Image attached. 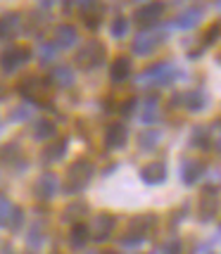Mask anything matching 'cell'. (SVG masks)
Masks as SVG:
<instances>
[{
	"instance_id": "obj_1",
	"label": "cell",
	"mask_w": 221,
	"mask_h": 254,
	"mask_svg": "<svg viewBox=\"0 0 221 254\" xmlns=\"http://www.w3.org/2000/svg\"><path fill=\"white\" fill-rule=\"evenodd\" d=\"M178 76H181V69L178 66H174L171 62H157V64L143 69V74L138 76V83L147 86V88L150 86L162 88V86H171Z\"/></svg>"
},
{
	"instance_id": "obj_2",
	"label": "cell",
	"mask_w": 221,
	"mask_h": 254,
	"mask_svg": "<svg viewBox=\"0 0 221 254\" xmlns=\"http://www.w3.org/2000/svg\"><path fill=\"white\" fill-rule=\"evenodd\" d=\"M93 171H95V169H93V164H90L88 159H78V162H74V164L69 166V171H67L65 192H81V190L90 183Z\"/></svg>"
},
{
	"instance_id": "obj_3",
	"label": "cell",
	"mask_w": 221,
	"mask_h": 254,
	"mask_svg": "<svg viewBox=\"0 0 221 254\" xmlns=\"http://www.w3.org/2000/svg\"><path fill=\"white\" fill-rule=\"evenodd\" d=\"M48 86H50V81H48V78L26 76L24 81H19L17 90H19V93H22L26 100H31V102H38V105H48V98H50V93H48Z\"/></svg>"
},
{
	"instance_id": "obj_4",
	"label": "cell",
	"mask_w": 221,
	"mask_h": 254,
	"mask_svg": "<svg viewBox=\"0 0 221 254\" xmlns=\"http://www.w3.org/2000/svg\"><path fill=\"white\" fill-rule=\"evenodd\" d=\"M105 57H107V50H105V45L100 43V41H88L86 45H81V50L76 53V64L81 69H95L105 62Z\"/></svg>"
},
{
	"instance_id": "obj_5",
	"label": "cell",
	"mask_w": 221,
	"mask_h": 254,
	"mask_svg": "<svg viewBox=\"0 0 221 254\" xmlns=\"http://www.w3.org/2000/svg\"><path fill=\"white\" fill-rule=\"evenodd\" d=\"M164 12H166L164 0H150V2H145L143 7H138V12L133 14V19H136L138 26L150 29V26H155V24L164 17Z\"/></svg>"
},
{
	"instance_id": "obj_6",
	"label": "cell",
	"mask_w": 221,
	"mask_h": 254,
	"mask_svg": "<svg viewBox=\"0 0 221 254\" xmlns=\"http://www.w3.org/2000/svg\"><path fill=\"white\" fill-rule=\"evenodd\" d=\"M31 60V50L29 48H24V45H12V48H7V50H2L0 53V69L2 71H14L17 66L26 64Z\"/></svg>"
},
{
	"instance_id": "obj_7",
	"label": "cell",
	"mask_w": 221,
	"mask_h": 254,
	"mask_svg": "<svg viewBox=\"0 0 221 254\" xmlns=\"http://www.w3.org/2000/svg\"><path fill=\"white\" fill-rule=\"evenodd\" d=\"M150 223H152V219H150V216H147V219H145V216L133 219L131 228H129V233H126L122 240H119V245H122V247H133V245H141L145 238L150 235V228H147Z\"/></svg>"
},
{
	"instance_id": "obj_8",
	"label": "cell",
	"mask_w": 221,
	"mask_h": 254,
	"mask_svg": "<svg viewBox=\"0 0 221 254\" xmlns=\"http://www.w3.org/2000/svg\"><path fill=\"white\" fill-rule=\"evenodd\" d=\"M112 228H114V216H112V214H98V216L93 219V223L88 226L90 240L105 243V240L112 235Z\"/></svg>"
},
{
	"instance_id": "obj_9",
	"label": "cell",
	"mask_w": 221,
	"mask_h": 254,
	"mask_svg": "<svg viewBox=\"0 0 221 254\" xmlns=\"http://www.w3.org/2000/svg\"><path fill=\"white\" fill-rule=\"evenodd\" d=\"M57 190H60V181H57V176L50 174V171L41 174L38 181H36V186H33V192H36L38 199H53L57 195Z\"/></svg>"
},
{
	"instance_id": "obj_10",
	"label": "cell",
	"mask_w": 221,
	"mask_h": 254,
	"mask_svg": "<svg viewBox=\"0 0 221 254\" xmlns=\"http://www.w3.org/2000/svg\"><path fill=\"white\" fill-rule=\"evenodd\" d=\"M76 41H78V31H76V26H72V24H60L55 29V33H53L55 48H62V50L76 45Z\"/></svg>"
},
{
	"instance_id": "obj_11",
	"label": "cell",
	"mask_w": 221,
	"mask_h": 254,
	"mask_svg": "<svg viewBox=\"0 0 221 254\" xmlns=\"http://www.w3.org/2000/svg\"><path fill=\"white\" fill-rule=\"evenodd\" d=\"M126 138H129V131H126V126L119 122H114L107 126V131H105V147H110V150H119L126 145Z\"/></svg>"
},
{
	"instance_id": "obj_12",
	"label": "cell",
	"mask_w": 221,
	"mask_h": 254,
	"mask_svg": "<svg viewBox=\"0 0 221 254\" xmlns=\"http://www.w3.org/2000/svg\"><path fill=\"white\" fill-rule=\"evenodd\" d=\"M162 43V36L159 33H141L138 38H133V55H150L155 53V48Z\"/></svg>"
},
{
	"instance_id": "obj_13",
	"label": "cell",
	"mask_w": 221,
	"mask_h": 254,
	"mask_svg": "<svg viewBox=\"0 0 221 254\" xmlns=\"http://www.w3.org/2000/svg\"><path fill=\"white\" fill-rule=\"evenodd\" d=\"M141 178L147 186H159L166 181V164L164 162H150L141 169Z\"/></svg>"
},
{
	"instance_id": "obj_14",
	"label": "cell",
	"mask_w": 221,
	"mask_h": 254,
	"mask_svg": "<svg viewBox=\"0 0 221 254\" xmlns=\"http://www.w3.org/2000/svg\"><path fill=\"white\" fill-rule=\"evenodd\" d=\"M22 29V17L17 12H7L0 17V41H12Z\"/></svg>"
},
{
	"instance_id": "obj_15",
	"label": "cell",
	"mask_w": 221,
	"mask_h": 254,
	"mask_svg": "<svg viewBox=\"0 0 221 254\" xmlns=\"http://www.w3.org/2000/svg\"><path fill=\"white\" fill-rule=\"evenodd\" d=\"M219 209V199H217V190L214 188H205L202 199H200V219L202 221H212L214 214Z\"/></svg>"
},
{
	"instance_id": "obj_16",
	"label": "cell",
	"mask_w": 221,
	"mask_h": 254,
	"mask_svg": "<svg viewBox=\"0 0 221 254\" xmlns=\"http://www.w3.org/2000/svg\"><path fill=\"white\" fill-rule=\"evenodd\" d=\"M202 176H205V166H202V162L188 159V162L181 164V181H183L186 186H195Z\"/></svg>"
},
{
	"instance_id": "obj_17",
	"label": "cell",
	"mask_w": 221,
	"mask_h": 254,
	"mask_svg": "<svg viewBox=\"0 0 221 254\" xmlns=\"http://www.w3.org/2000/svg\"><path fill=\"white\" fill-rule=\"evenodd\" d=\"M181 105L186 107L188 112H200V110H205L207 107V93L205 90H188V93H183L181 95Z\"/></svg>"
},
{
	"instance_id": "obj_18",
	"label": "cell",
	"mask_w": 221,
	"mask_h": 254,
	"mask_svg": "<svg viewBox=\"0 0 221 254\" xmlns=\"http://www.w3.org/2000/svg\"><path fill=\"white\" fill-rule=\"evenodd\" d=\"M102 14H105V5L98 0L95 5H90V7H86V10H81V19H83V24L88 26L90 31H95L100 24H102Z\"/></svg>"
},
{
	"instance_id": "obj_19",
	"label": "cell",
	"mask_w": 221,
	"mask_h": 254,
	"mask_svg": "<svg viewBox=\"0 0 221 254\" xmlns=\"http://www.w3.org/2000/svg\"><path fill=\"white\" fill-rule=\"evenodd\" d=\"M202 14H205V10H202V7H188V10H183L176 17V26H178V29H183V31L195 29V26L200 24V19H202Z\"/></svg>"
},
{
	"instance_id": "obj_20",
	"label": "cell",
	"mask_w": 221,
	"mask_h": 254,
	"mask_svg": "<svg viewBox=\"0 0 221 254\" xmlns=\"http://www.w3.org/2000/svg\"><path fill=\"white\" fill-rule=\"evenodd\" d=\"M131 76V60L129 57H117L110 66V78L114 83H122Z\"/></svg>"
},
{
	"instance_id": "obj_21",
	"label": "cell",
	"mask_w": 221,
	"mask_h": 254,
	"mask_svg": "<svg viewBox=\"0 0 221 254\" xmlns=\"http://www.w3.org/2000/svg\"><path fill=\"white\" fill-rule=\"evenodd\" d=\"M48 81L60 86V88H69V86H74V71L67 64H60L50 71V78H48Z\"/></svg>"
},
{
	"instance_id": "obj_22",
	"label": "cell",
	"mask_w": 221,
	"mask_h": 254,
	"mask_svg": "<svg viewBox=\"0 0 221 254\" xmlns=\"http://www.w3.org/2000/svg\"><path fill=\"white\" fill-rule=\"evenodd\" d=\"M90 240V231L88 226H83V223H74V228L69 233V245H72V250H83Z\"/></svg>"
},
{
	"instance_id": "obj_23",
	"label": "cell",
	"mask_w": 221,
	"mask_h": 254,
	"mask_svg": "<svg viewBox=\"0 0 221 254\" xmlns=\"http://www.w3.org/2000/svg\"><path fill=\"white\" fill-rule=\"evenodd\" d=\"M159 119V100L155 95L145 98L143 102V110H141V122L143 124H155Z\"/></svg>"
},
{
	"instance_id": "obj_24",
	"label": "cell",
	"mask_w": 221,
	"mask_h": 254,
	"mask_svg": "<svg viewBox=\"0 0 221 254\" xmlns=\"http://www.w3.org/2000/svg\"><path fill=\"white\" fill-rule=\"evenodd\" d=\"M55 133H57V126L50 119H38L33 124V138L36 140H50V138H55Z\"/></svg>"
},
{
	"instance_id": "obj_25",
	"label": "cell",
	"mask_w": 221,
	"mask_h": 254,
	"mask_svg": "<svg viewBox=\"0 0 221 254\" xmlns=\"http://www.w3.org/2000/svg\"><path fill=\"white\" fill-rule=\"evenodd\" d=\"M43 238H45L43 226H41V223H33L31 231L26 233V245H29V250H31V252H38L41 245H43Z\"/></svg>"
},
{
	"instance_id": "obj_26",
	"label": "cell",
	"mask_w": 221,
	"mask_h": 254,
	"mask_svg": "<svg viewBox=\"0 0 221 254\" xmlns=\"http://www.w3.org/2000/svg\"><path fill=\"white\" fill-rule=\"evenodd\" d=\"M67 152V140L65 138H60V140H55L53 145H48L43 152V159L45 162H57V159H62Z\"/></svg>"
},
{
	"instance_id": "obj_27",
	"label": "cell",
	"mask_w": 221,
	"mask_h": 254,
	"mask_svg": "<svg viewBox=\"0 0 221 254\" xmlns=\"http://www.w3.org/2000/svg\"><path fill=\"white\" fill-rule=\"evenodd\" d=\"M86 211H88V207L83 204V202H76V204H69L65 211V221L69 223H81L78 219H83L86 216Z\"/></svg>"
},
{
	"instance_id": "obj_28",
	"label": "cell",
	"mask_w": 221,
	"mask_h": 254,
	"mask_svg": "<svg viewBox=\"0 0 221 254\" xmlns=\"http://www.w3.org/2000/svg\"><path fill=\"white\" fill-rule=\"evenodd\" d=\"M190 143L195 145V147H210V131L207 128H202V126H195L193 128V138H190Z\"/></svg>"
},
{
	"instance_id": "obj_29",
	"label": "cell",
	"mask_w": 221,
	"mask_h": 254,
	"mask_svg": "<svg viewBox=\"0 0 221 254\" xmlns=\"http://www.w3.org/2000/svg\"><path fill=\"white\" fill-rule=\"evenodd\" d=\"M12 211H14V204H12L5 195H0V226L7 228V223H10V219H12Z\"/></svg>"
},
{
	"instance_id": "obj_30",
	"label": "cell",
	"mask_w": 221,
	"mask_h": 254,
	"mask_svg": "<svg viewBox=\"0 0 221 254\" xmlns=\"http://www.w3.org/2000/svg\"><path fill=\"white\" fill-rule=\"evenodd\" d=\"M110 33L114 36V38H124V36L129 33V19H126V17H117V19H112Z\"/></svg>"
},
{
	"instance_id": "obj_31",
	"label": "cell",
	"mask_w": 221,
	"mask_h": 254,
	"mask_svg": "<svg viewBox=\"0 0 221 254\" xmlns=\"http://www.w3.org/2000/svg\"><path fill=\"white\" fill-rule=\"evenodd\" d=\"M38 60H41V64H50L57 55V48L55 43H41V50H38Z\"/></svg>"
},
{
	"instance_id": "obj_32",
	"label": "cell",
	"mask_w": 221,
	"mask_h": 254,
	"mask_svg": "<svg viewBox=\"0 0 221 254\" xmlns=\"http://www.w3.org/2000/svg\"><path fill=\"white\" fill-rule=\"evenodd\" d=\"M202 38H205V41H202V48H207V45H212V43H217V41H219L221 38V24L217 22V24H212L210 29H207V31H205V36H202Z\"/></svg>"
},
{
	"instance_id": "obj_33",
	"label": "cell",
	"mask_w": 221,
	"mask_h": 254,
	"mask_svg": "<svg viewBox=\"0 0 221 254\" xmlns=\"http://www.w3.org/2000/svg\"><path fill=\"white\" fill-rule=\"evenodd\" d=\"M159 138H162V133L159 131H147L141 135V140H138V145L141 147H155L157 143H159Z\"/></svg>"
},
{
	"instance_id": "obj_34",
	"label": "cell",
	"mask_w": 221,
	"mask_h": 254,
	"mask_svg": "<svg viewBox=\"0 0 221 254\" xmlns=\"http://www.w3.org/2000/svg\"><path fill=\"white\" fill-rule=\"evenodd\" d=\"M24 226V211L19 209V207H14V211H12V219H10V223H7V228L10 231H19Z\"/></svg>"
},
{
	"instance_id": "obj_35",
	"label": "cell",
	"mask_w": 221,
	"mask_h": 254,
	"mask_svg": "<svg viewBox=\"0 0 221 254\" xmlns=\"http://www.w3.org/2000/svg\"><path fill=\"white\" fill-rule=\"evenodd\" d=\"M29 117H31V110H29V107H24V105L14 107V110H12V114H10L12 122H26Z\"/></svg>"
},
{
	"instance_id": "obj_36",
	"label": "cell",
	"mask_w": 221,
	"mask_h": 254,
	"mask_svg": "<svg viewBox=\"0 0 221 254\" xmlns=\"http://www.w3.org/2000/svg\"><path fill=\"white\" fill-rule=\"evenodd\" d=\"M136 105H138V100H136V98L124 100V102H122V107H119V112H122L124 117H131L133 110H136Z\"/></svg>"
},
{
	"instance_id": "obj_37",
	"label": "cell",
	"mask_w": 221,
	"mask_h": 254,
	"mask_svg": "<svg viewBox=\"0 0 221 254\" xmlns=\"http://www.w3.org/2000/svg\"><path fill=\"white\" fill-rule=\"evenodd\" d=\"M17 155H19V152H17V145H5V147L0 150V157L7 159V162H10V159H17Z\"/></svg>"
},
{
	"instance_id": "obj_38",
	"label": "cell",
	"mask_w": 221,
	"mask_h": 254,
	"mask_svg": "<svg viewBox=\"0 0 221 254\" xmlns=\"http://www.w3.org/2000/svg\"><path fill=\"white\" fill-rule=\"evenodd\" d=\"M181 252H183V247H181L178 240H171V243L164 245V254H181Z\"/></svg>"
},
{
	"instance_id": "obj_39",
	"label": "cell",
	"mask_w": 221,
	"mask_h": 254,
	"mask_svg": "<svg viewBox=\"0 0 221 254\" xmlns=\"http://www.w3.org/2000/svg\"><path fill=\"white\" fill-rule=\"evenodd\" d=\"M76 2H78V7H81V10H86V7H90V5H95L98 0H76Z\"/></svg>"
},
{
	"instance_id": "obj_40",
	"label": "cell",
	"mask_w": 221,
	"mask_h": 254,
	"mask_svg": "<svg viewBox=\"0 0 221 254\" xmlns=\"http://www.w3.org/2000/svg\"><path fill=\"white\" fill-rule=\"evenodd\" d=\"M57 0H41V7H53Z\"/></svg>"
},
{
	"instance_id": "obj_41",
	"label": "cell",
	"mask_w": 221,
	"mask_h": 254,
	"mask_svg": "<svg viewBox=\"0 0 221 254\" xmlns=\"http://www.w3.org/2000/svg\"><path fill=\"white\" fill-rule=\"evenodd\" d=\"M217 152H219V155H221V133H219V135H217Z\"/></svg>"
},
{
	"instance_id": "obj_42",
	"label": "cell",
	"mask_w": 221,
	"mask_h": 254,
	"mask_svg": "<svg viewBox=\"0 0 221 254\" xmlns=\"http://www.w3.org/2000/svg\"><path fill=\"white\" fill-rule=\"evenodd\" d=\"M0 100H2V88H0Z\"/></svg>"
},
{
	"instance_id": "obj_43",
	"label": "cell",
	"mask_w": 221,
	"mask_h": 254,
	"mask_svg": "<svg viewBox=\"0 0 221 254\" xmlns=\"http://www.w3.org/2000/svg\"><path fill=\"white\" fill-rule=\"evenodd\" d=\"M219 10H221V0H219Z\"/></svg>"
},
{
	"instance_id": "obj_44",
	"label": "cell",
	"mask_w": 221,
	"mask_h": 254,
	"mask_svg": "<svg viewBox=\"0 0 221 254\" xmlns=\"http://www.w3.org/2000/svg\"><path fill=\"white\" fill-rule=\"evenodd\" d=\"M105 254H114V252H105Z\"/></svg>"
},
{
	"instance_id": "obj_45",
	"label": "cell",
	"mask_w": 221,
	"mask_h": 254,
	"mask_svg": "<svg viewBox=\"0 0 221 254\" xmlns=\"http://www.w3.org/2000/svg\"><path fill=\"white\" fill-rule=\"evenodd\" d=\"M136 2H141V0H136Z\"/></svg>"
}]
</instances>
